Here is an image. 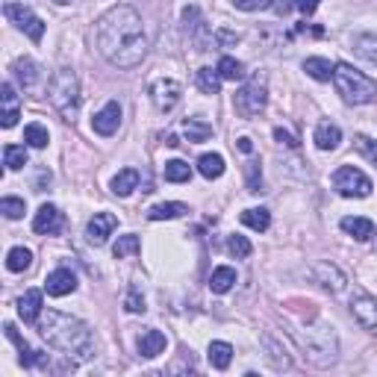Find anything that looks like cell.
<instances>
[{
	"label": "cell",
	"mask_w": 377,
	"mask_h": 377,
	"mask_svg": "<svg viewBox=\"0 0 377 377\" xmlns=\"http://www.w3.org/2000/svg\"><path fill=\"white\" fill-rule=\"evenodd\" d=\"M97 51L118 68H136L147 53L145 27L133 6H115L97 18Z\"/></svg>",
	"instance_id": "6da1fadb"
},
{
	"label": "cell",
	"mask_w": 377,
	"mask_h": 377,
	"mask_svg": "<svg viewBox=\"0 0 377 377\" xmlns=\"http://www.w3.org/2000/svg\"><path fill=\"white\" fill-rule=\"evenodd\" d=\"M38 333L51 348L62 351L65 356H77V360H92L95 356V336L88 324L65 315L59 310H47V315L38 321Z\"/></svg>",
	"instance_id": "7a4b0ae2"
},
{
	"label": "cell",
	"mask_w": 377,
	"mask_h": 377,
	"mask_svg": "<svg viewBox=\"0 0 377 377\" xmlns=\"http://www.w3.org/2000/svg\"><path fill=\"white\" fill-rule=\"evenodd\" d=\"M295 339L304 351V360L315 365V369H327V365L336 363L339 342H336V333L330 324H310V327H304V330H297Z\"/></svg>",
	"instance_id": "3957f363"
},
{
	"label": "cell",
	"mask_w": 377,
	"mask_h": 377,
	"mask_svg": "<svg viewBox=\"0 0 377 377\" xmlns=\"http://www.w3.org/2000/svg\"><path fill=\"white\" fill-rule=\"evenodd\" d=\"M333 83L339 88V95L345 97L348 104L354 106H363V104H372L377 101V83L369 80L363 71H356L354 65L348 62H339L333 71Z\"/></svg>",
	"instance_id": "277c9868"
},
{
	"label": "cell",
	"mask_w": 377,
	"mask_h": 377,
	"mask_svg": "<svg viewBox=\"0 0 377 377\" xmlns=\"http://www.w3.org/2000/svg\"><path fill=\"white\" fill-rule=\"evenodd\" d=\"M47 97H51L53 109L65 118V121H74L77 109H80V80H77V74L71 68H62V71L53 74Z\"/></svg>",
	"instance_id": "5b68a950"
},
{
	"label": "cell",
	"mask_w": 377,
	"mask_h": 377,
	"mask_svg": "<svg viewBox=\"0 0 377 377\" xmlns=\"http://www.w3.org/2000/svg\"><path fill=\"white\" fill-rule=\"evenodd\" d=\"M265 104H269V88H265V77H254L247 80L239 92H236V112L242 118H254L260 115Z\"/></svg>",
	"instance_id": "8992f818"
},
{
	"label": "cell",
	"mask_w": 377,
	"mask_h": 377,
	"mask_svg": "<svg viewBox=\"0 0 377 377\" xmlns=\"http://www.w3.org/2000/svg\"><path fill=\"white\" fill-rule=\"evenodd\" d=\"M333 188L345 197H369L372 195V180L360 171V168L342 165V168H336V174H333Z\"/></svg>",
	"instance_id": "52a82bcc"
},
{
	"label": "cell",
	"mask_w": 377,
	"mask_h": 377,
	"mask_svg": "<svg viewBox=\"0 0 377 377\" xmlns=\"http://www.w3.org/2000/svg\"><path fill=\"white\" fill-rule=\"evenodd\" d=\"M3 12H6L9 21H12L18 29H24V33L33 38V42H42V36H45V21H42V18H38L29 6L9 0V3L3 6Z\"/></svg>",
	"instance_id": "ba28073f"
},
{
	"label": "cell",
	"mask_w": 377,
	"mask_h": 377,
	"mask_svg": "<svg viewBox=\"0 0 377 377\" xmlns=\"http://www.w3.org/2000/svg\"><path fill=\"white\" fill-rule=\"evenodd\" d=\"M147 95H151V101L154 106L160 109V112H171V109L180 104V95H183V88L177 80H154L151 88H147Z\"/></svg>",
	"instance_id": "9c48e42d"
},
{
	"label": "cell",
	"mask_w": 377,
	"mask_h": 377,
	"mask_svg": "<svg viewBox=\"0 0 377 377\" xmlns=\"http://www.w3.org/2000/svg\"><path fill=\"white\" fill-rule=\"evenodd\" d=\"M62 227H65V215L59 212V206H53V204H42V206H38V212L33 218V230L38 236L62 233Z\"/></svg>",
	"instance_id": "30bf717a"
},
{
	"label": "cell",
	"mask_w": 377,
	"mask_h": 377,
	"mask_svg": "<svg viewBox=\"0 0 377 377\" xmlns=\"http://www.w3.org/2000/svg\"><path fill=\"white\" fill-rule=\"evenodd\" d=\"M183 27H186V33L195 38L197 51H206V45H210V27H206V21L201 18V9L186 6L183 9Z\"/></svg>",
	"instance_id": "8fae6325"
},
{
	"label": "cell",
	"mask_w": 377,
	"mask_h": 377,
	"mask_svg": "<svg viewBox=\"0 0 377 377\" xmlns=\"http://www.w3.org/2000/svg\"><path fill=\"white\" fill-rule=\"evenodd\" d=\"M351 313L365 330H377V297L365 295V292H356L354 301H351Z\"/></svg>",
	"instance_id": "7c38bea8"
},
{
	"label": "cell",
	"mask_w": 377,
	"mask_h": 377,
	"mask_svg": "<svg viewBox=\"0 0 377 377\" xmlns=\"http://www.w3.org/2000/svg\"><path fill=\"white\" fill-rule=\"evenodd\" d=\"M115 227H118V218L112 212H95L92 221L86 227V236L92 245H106V239L112 236Z\"/></svg>",
	"instance_id": "4fadbf2b"
},
{
	"label": "cell",
	"mask_w": 377,
	"mask_h": 377,
	"mask_svg": "<svg viewBox=\"0 0 377 377\" xmlns=\"http://www.w3.org/2000/svg\"><path fill=\"white\" fill-rule=\"evenodd\" d=\"M118 127H121V106H118V101H109L101 112L92 118V130L97 136H112Z\"/></svg>",
	"instance_id": "5bb4252c"
},
{
	"label": "cell",
	"mask_w": 377,
	"mask_h": 377,
	"mask_svg": "<svg viewBox=\"0 0 377 377\" xmlns=\"http://www.w3.org/2000/svg\"><path fill=\"white\" fill-rule=\"evenodd\" d=\"M74 289H77V277L71 269H56V271L47 274V280H45V292L51 297H65Z\"/></svg>",
	"instance_id": "9a60e30c"
},
{
	"label": "cell",
	"mask_w": 377,
	"mask_h": 377,
	"mask_svg": "<svg viewBox=\"0 0 377 377\" xmlns=\"http://www.w3.org/2000/svg\"><path fill=\"white\" fill-rule=\"evenodd\" d=\"M0 101H3V115H0V124L3 127H15L18 118H21V104H18V95L12 83H3L0 88Z\"/></svg>",
	"instance_id": "2e32d148"
},
{
	"label": "cell",
	"mask_w": 377,
	"mask_h": 377,
	"mask_svg": "<svg viewBox=\"0 0 377 377\" xmlns=\"http://www.w3.org/2000/svg\"><path fill=\"white\" fill-rule=\"evenodd\" d=\"M315 277H319V283L324 286L327 292H333V295H339L345 289V283H348V280H345V274L336 269L333 263H319V265H315Z\"/></svg>",
	"instance_id": "e0dca14e"
},
{
	"label": "cell",
	"mask_w": 377,
	"mask_h": 377,
	"mask_svg": "<svg viewBox=\"0 0 377 377\" xmlns=\"http://www.w3.org/2000/svg\"><path fill=\"white\" fill-rule=\"evenodd\" d=\"M18 315H21L27 324L38 321V315H42V292L29 289V292H24L21 297H18Z\"/></svg>",
	"instance_id": "ac0fdd59"
},
{
	"label": "cell",
	"mask_w": 377,
	"mask_h": 377,
	"mask_svg": "<svg viewBox=\"0 0 377 377\" xmlns=\"http://www.w3.org/2000/svg\"><path fill=\"white\" fill-rule=\"evenodd\" d=\"M342 230L348 236H354V239L365 242V239H372V236H374V221H372V218H360V215H345L342 218Z\"/></svg>",
	"instance_id": "d6986e66"
},
{
	"label": "cell",
	"mask_w": 377,
	"mask_h": 377,
	"mask_svg": "<svg viewBox=\"0 0 377 377\" xmlns=\"http://www.w3.org/2000/svg\"><path fill=\"white\" fill-rule=\"evenodd\" d=\"M315 145H319V151H333V147H339L342 142V130L330 121H321L319 127H315Z\"/></svg>",
	"instance_id": "ffe728a7"
},
{
	"label": "cell",
	"mask_w": 377,
	"mask_h": 377,
	"mask_svg": "<svg viewBox=\"0 0 377 377\" xmlns=\"http://www.w3.org/2000/svg\"><path fill=\"white\" fill-rule=\"evenodd\" d=\"M165 351V333L160 330H145L138 336V354L147 356V360H154V356H160Z\"/></svg>",
	"instance_id": "44dd1931"
},
{
	"label": "cell",
	"mask_w": 377,
	"mask_h": 377,
	"mask_svg": "<svg viewBox=\"0 0 377 377\" xmlns=\"http://www.w3.org/2000/svg\"><path fill=\"white\" fill-rule=\"evenodd\" d=\"M304 71L313 77V80H319V83H327V80H333V71H336V65L330 62V59H324V56H310L304 62Z\"/></svg>",
	"instance_id": "7402d4cb"
},
{
	"label": "cell",
	"mask_w": 377,
	"mask_h": 377,
	"mask_svg": "<svg viewBox=\"0 0 377 377\" xmlns=\"http://www.w3.org/2000/svg\"><path fill=\"white\" fill-rule=\"evenodd\" d=\"M233 286H236V269H230V265H218L210 277V289L215 295H224V292H230Z\"/></svg>",
	"instance_id": "603a6c76"
},
{
	"label": "cell",
	"mask_w": 377,
	"mask_h": 377,
	"mask_svg": "<svg viewBox=\"0 0 377 377\" xmlns=\"http://www.w3.org/2000/svg\"><path fill=\"white\" fill-rule=\"evenodd\" d=\"M12 71H15V77H18V80H21V86H24V88H33V86L38 83V65H36L29 56L15 59Z\"/></svg>",
	"instance_id": "cb8c5ba5"
},
{
	"label": "cell",
	"mask_w": 377,
	"mask_h": 377,
	"mask_svg": "<svg viewBox=\"0 0 377 377\" xmlns=\"http://www.w3.org/2000/svg\"><path fill=\"white\" fill-rule=\"evenodd\" d=\"M351 51L365 59V62H377V33H363L354 38V47Z\"/></svg>",
	"instance_id": "d4e9b609"
},
{
	"label": "cell",
	"mask_w": 377,
	"mask_h": 377,
	"mask_svg": "<svg viewBox=\"0 0 377 377\" xmlns=\"http://www.w3.org/2000/svg\"><path fill=\"white\" fill-rule=\"evenodd\" d=\"M197 171H201L206 180H218L224 174V156L221 154H204L197 160Z\"/></svg>",
	"instance_id": "484cf974"
},
{
	"label": "cell",
	"mask_w": 377,
	"mask_h": 377,
	"mask_svg": "<svg viewBox=\"0 0 377 377\" xmlns=\"http://www.w3.org/2000/svg\"><path fill=\"white\" fill-rule=\"evenodd\" d=\"M136 186H138V171H136V168H124V171H118L112 177V192L118 197H127Z\"/></svg>",
	"instance_id": "4316f807"
},
{
	"label": "cell",
	"mask_w": 377,
	"mask_h": 377,
	"mask_svg": "<svg viewBox=\"0 0 377 377\" xmlns=\"http://www.w3.org/2000/svg\"><path fill=\"white\" fill-rule=\"evenodd\" d=\"M210 363H212V369H218V372L230 369V363H233V345L212 342V345H210Z\"/></svg>",
	"instance_id": "83f0119b"
},
{
	"label": "cell",
	"mask_w": 377,
	"mask_h": 377,
	"mask_svg": "<svg viewBox=\"0 0 377 377\" xmlns=\"http://www.w3.org/2000/svg\"><path fill=\"white\" fill-rule=\"evenodd\" d=\"M188 212V206L186 204H156L151 212H147V218L151 221H171V218H180V215H186Z\"/></svg>",
	"instance_id": "f1b7e54d"
},
{
	"label": "cell",
	"mask_w": 377,
	"mask_h": 377,
	"mask_svg": "<svg viewBox=\"0 0 377 377\" xmlns=\"http://www.w3.org/2000/svg\"><path fill=\"white\" fill-rule=\"evenodd\" d=\"M263 345H265V348H269V363L274 365L277 372L292 369V360H289V356H286V351H283L280 345H277V342L271 339V336H263Z\"/></svg>",
	"instance_id": "f546056e"
},
{
	"label": "cell",
	"mask_w": 377,
	"mask_h": 377,
	"mask_svg": "<svg viewBox=\"0 0 377 377\" xmlns=\"http://www.w3.org/2000/svg\"><path fill=\"white\" fill-rule=\"evenodd\" d=\"M242 224H247L251 230H256V233H263V230H269V224H271V212L269 210H245L242 212Z\"/></svg>",
	"instance_id": "4dcf8cb0"
},
{
	"label": "cell",
	"mask_w": 377,
	"mask_h": 377,
	"mask_svg": "<svg viewBox=\"0 0 377 377\" xmlns=\"http://www.w3.org/2000/svg\"><path fill=\"white\" fill-rule=\"evenodd\" d=\"M138 251H142V239H138L136 233H127V236H121V239L115 242V247H112L115 260H124V256H136Z\"/></svg>",
	"instance_id": "1f68e13d"
},
{
	"label": "cell",
	"mask_w": 377,
	"mask_h": 377,
	"mask_svg": "<svg viewBox=\"0 0 377 377\" xmlns=\"http://www.w3.org/2000/svg\"><path fill=\"white\" fill-rule=\"evenodd\" d=\"M29 265H33V254L27 251V247H12V251L6 254V269L9 271H27Z\"/></svg>",
	"instance_id": "d6a6232c"
},
{
	"label": "cell",
	"mask_w": 377,
	"mask_h": 377,
	"mask_svg": "<svg viewBox=\"0 0 377 377\" xmlns=\"http://www.w3.org/2000/svg\"><path fill=\"white\" fill-rule=\"evenodd\" d=\"M197 86H201L204 95H218L221 92V74H218V68H201L197 71Z\"/></svg>",
	"instance_id": "836d02e7"
},
{
	"label": "cell",
	"mask_w": 377,
	"mask_h": 377,
	"mask_svg": "<svg viewBox=\"0 0 377 377\" xmlns=\"http://www.w3.org/2000/svg\"><path fill=\"white\" fill-rule=\"evenodd\" d=\"M183 130H186V136H188V142H206V138L212 136V127L204 124L201 118H186V121H183Z\"/></svg>",
	"instance_id": "e575fe53"
},
{
	"label": "cell",
	"mask_w": 377,
	"mask_h": 377,
	"mask_svg": "<svg viewBox=\"0 0 377 377\" xmlns=\"http://www.w3.org/2000/svg\"><path fill=\"white\" fill-rule=\"evenodd\" d=\"M27 147L24 145H6L3 147V162H6V168L9 171H18V168H24L27 165Z\"/></svg>",
	"instance_id": "d590c367"
},
{
	"label": "cell",
	"mask_w": 377,
	"mask_h": 377,
	"mask_svg": "<svg viewBox=\"0 0 377 377\" xmlns=\"http://www.w3.org/2000/svg\"><path fill=\"white\" fill-rule=\"evenodd\" d=\"M218 74H221V80H242L245 77V65L239 62V59L233 56H221V62H218Z\"/></svg>",
	"instance_id": "8d00e7d4"
},
{
	"label": "cell",
	"mask_w": 377,
	"mask_h": 377,
	"mask_svg": "<svg viewBox=\"0 0 377 377\" xmlns=\"http://www.w3.org/2000/svg\"><path fill=\"white\" fill-rule=\"evenodd\" d=\"M165 180L168 183H186L188 177H192V168H188V162L183 160H171V162H165Z\"/></svg>",
	"instance_id": "74e56055"
},
{
	"label": "cell",
	"mask_w": 377,
	"mask_h": 377,
	"mask_svg": "<svg viewBox=\"0 0 377 377\" xmlns=\"http://www.w3.org/2000/svg\"><path fill=\"white\" fill-rule=\"evenodd\" d=\"M24 142L29 147H45L47 145V130L42 124H27L24 127Z\"/></svg>",
	"instance_id": "f35d334b"
},
{
	"label": "cell",
	"mask_w": 377,
	"mask_h": 377,
	"mask_svg": "<svg viewBox=\"0 0 377 377\" xmlns=\"http://www.w3.org/2000/svg\"><path fill=\"white\" fill-rule=\"evenodd\" d=\"M354 147L377 168V142H374V138H369V136H356V138H354Z\"/></svg>",
	"instance_id": "ab89813d"
},
{
	"label": "cell",
	"mask_w": 377,
	"mask_h": 377,
	"mask_svg": "<svg viewBox=\"0 0 377 377\" xmlns=\"http://www.w3.org/2000/svg\"><path fill=\"white\" fill-rule=\"evenodd\" d=\"M24 210H27V206H24L21 197H3V201H0V212H3V215L9 218V221L21 218V215H24Z\"/></svg>",
	"instance_id": "60d3db41"
},
{
	"label": "cell",
	"mask_w": 377,
	"mask_h": 377,
	"mask_svg": "<svg viewBox=\"0 0 377 377\" xmlns=\"http://www.w3.org/2000/svg\"><path fill=\"white\" fill-rule=\"evenodd\" d=\"M227 247H230V254L236 256V260H245V256H251V251H254L251 242H247L245 236H239V233L227 239Z\"/></svg>",
	"instance_id": "b9f144b4"
},
{
	"label": "cell",
	"mask_w": 377,
	"mask_h": 377,
	"mask_svg": "<svg viewBox=\"0 0 377 377\" xmlns=\"http://www.w3.org/2000/svg\"><path fill=\"white\" fill-rule=\"evenodd\" d=\"M124 306L130 313H145V297L138 295L136 286H130V292H127V297H124Z\"/></svg>",
	"instance_id": "7bdbcfd3"
},
{
	"label": "cell",
	"mask_w": 377,
	"mask_h": 377,
	"mask_svg": "<svg viewBox=\"0 0 377 377\" xmlns=\"http://www.w3.org/2000/svg\"><path fill=\"white\" fill-rule=\"evenodd\" d=\"M274 0H233L236 9H242V12H260V9H269Z\"/></svg>",
	"instance_id": "ee69618b"
},
{
	"label": "cell",
	"mask_w": 377,
	"mask_h": 377,
	"mask_svg": "<svg viewBox=\"0 0 377 377\" xmlns=\"http://www.w3.org/2000/svg\"><path fill=\"white\" fill-rule=\"evenodd\" d=\"M247 192H260V165H247Z\"/></svg>",
	"instance_id": "f6af8a7d"
},
{
	"label": "cell",
	"mask_w": 377,
	"mask_h": 377,
	"mask_svg": "<svg viewBox=\"0 0 377 377\" xmlns=\"http://www.w3.org/2000/svg\"><path fill=\"white\" fill-rule=\"evenodd\" d=\"M274 138H277L280 145H286V147H297V138H295L289 130H283V127H277V130H274Z\"/></svg>",
	"instance_id": "bcb514c9"
},
{
	"label": "cell",
	"mask_w": 377,
	"mask_h": 377,
	"mask_svg": "<svg viewBox=\"0 0 377 377\" xmlns=\"http://www.w3.org/2000/svg\"><path fill=\"white\" fill-rule=\"evenodd\" d=\"M295 9L304 15H313L315 9H319V0H295Z\"/></svg>",
	"instance_id": "7dc6e473"
},
{
	"label": "cell",
	"mask_w": 377,
	"mask_h": 377,
	"mask_svg": "<svg viewBox=\"0 0 377 377\" xmlns=\"http://www.w3.org/2000/svg\"><path fill=\"white\" fill-rule=\"evenodd\" d=\"M215 38H218V45H236V42H239V33H230V29H221V33H218Z\"/></svg>",
	"instance_id": "c3c4849f"
},
{
	"label": "cell",
	"mask_w": 377,
	"mask_h": 377,
	"mask_svg": "<svg viewBox=\"0 0 377 377\" xmlns=\"http://www.w3.org/2000/svg\"><path fill=\"white\" fill-rule=\"evenodd\" d=\"M271 6L277 9V15H286V12H289V9H295V0H274Z\"/></svg>",
	"instance_id": "681fc988"
},
{
	"label": "cell",
	"mask_w": 377,
	"mask_h": 377,
	"mask_svg": "<svg viewBox=\"0 0 377 377\" xmlns=\"http://www.w3.org/2000/svg\"><path fill=\"white\" fill-rule=\"evenodd\" d=\"M236 145H239V151H242V154H254V145H251V138H245V136H242Z\"/></svg>",
	"instance_id": "f907efd6"
},
{
	"label": "cell",
	"mask_w": 377,
	"mask_h": 377,
	"mask_svg": "<svg viewBox=\"0 0 377 377\" xmlns=\"http://www.w3.org/2000/svg\"><path fill=\"white\" fill-rule=\"evenodd\" d=\"M56 3H71V0H56Z\"/></svg>",
	"instance_id": "816d5d0a"
}]
</instances>
